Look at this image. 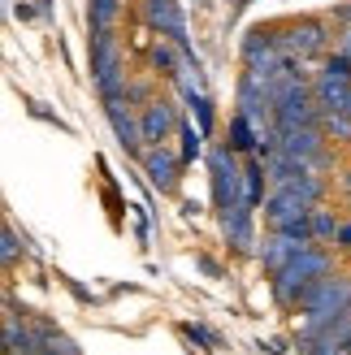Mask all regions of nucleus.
I'll return each mask as SVG.
<instances>
[{
  "label": "nucleus",
  "mask_w": 351,
  "mask_h": 355,
  "mask_svg": "<svg viewBox=\"0 0 351 355\" xmlns=\"http://www.w3.org/2000/svg\"><path fill=\"white\" fill-rule=\"evenodd\" d=\"M347 113H351V100H347Z\"/></svg>",
  "instance_id": "nucleus-26"
},
{
  "label": "nucleus",
  "mask_w": 351,
  "mask_h": 355,
  "mask_svg": "<svg viewBox=\"0 0 351 355\" xmlns=\"http://www.w3.org/2000/svg\"><path fill=\"white\" fill-rule=\"evenodd\" d=\"M329 264H334V260H329V252L312 243L308 252H300V256L286 264V269L273 273V299H277L282 308H300L304 295L317 286L321 277H329Z\"/></svg>",
  "instance_id": "nucleus-2"
},
{
  "label": "nucleus",
  "mask_w": 351,
  "mask_h": 355,
  "mask_svg": "<svg viewBox=\"0 0 351 355\" xmlns=\"http://www.w3.org/2000/svg\"><path fill=\"white\" fill-rule=\"evenodd\" d=\"M221 225H225V239H230V247H239V252H248V247H252V212H248V208L230 212Z\"/></svg>",
  "instance_id": "nucleus-14"
},
{
  "label": "nucleus",
  "mask_w": 351,
  "mask_h": 355,
  "mask_svg": "<svg viewBox=\"0 0 351 355\" xmlns=\"http://www.w3.org/2000/svg\"><path fill=\"white\" fill-rule=\"evenodd\" d=\"M92 74L104 100L126 96V69H121V44L113 31H96L92 35Z\"/></svg>",
  "instance_id": "nucleus-3"
},
{
  "label": "nucleus",
  "mask_w": 351,
  "mask_h": 355,
  "mask_svg": "<svg viewBox=\"0 0 351 355\" xmlns=\"http://www.w3.org/2000/svg\"><path fill=\"white\" fill-rule=\"evenodd\" d=\"M308 239H295V234H282V230H273V234L265 239V243H260V264H265V269L269 273H277V269H286V264L295 260V256H300V252H308Z\"/></svg>",
  "instance_id": "nucleus-9"
},
{
  "label": "nucleus",
  "mask_w": 351,
  "mask_h": 355,
  "mask_svg": "<svg viewBox=\"0 0 351 355\" xmlns=\"http://www.w3.org/2000/svg\"><path fill=\"white\" fill-rule=\"evenodd\" d=\"M208 169H213V200L221 208V221L243 208V165L234 148H213L208 152Z\"/></svg>",
  "instance_id": "nucleus-4"
},
{
  "label": "nucleus",
  "mask_w": 351,
  "mask_h": 355,
  "mask_svg": "<svg viewBox=\"0 0 351 355\" xmlns=\"http://www.w3.org/2000/svg\"><path fill=\"white\" fill-rule=\"evenodd\" d=\"M104 117H109V126H113V135H117V144L126 148L130 156H144L148 148V139H144V117H139L135 109H130V100L126 96H113V100H104Z\"/></svg>",
  "instance_id": "nucleus-5"
},
{
  "label": "nucleus",
  "mask_w": 351,
  "mask_h": 355,
  "mask_svg": "<svg viewBox=\"0 0 351 355\" xmlns=\"http://www.w3.org/2000/svg\"><path fill=\"white\" fill-rule=\"evenodd\" d=\"M312 96H317L321 109H347L351 100V74H339V69H321L317 83H312Z\"/></svg>",
  "instance_id": "nucleus-12"
},
{
  "label": "nucleus",
  "mask_w": 351,
  "mask_h": 355,
  "mask_svg": "<svg viewBox=\"0 0 351 355\" xmlns=\"http://www.w3.org/2000/svg\"><path fill=\"white\" fill-rule=\"evenodd\" d=\"M351 351V308L334 325H325L317 338H300V355H347Z\"/></svg>",
  "instance_id": "nucleus-7"
},
{
  "label": "nucleus",
  "mask_w": 351,
  "mask_h": 355,
  "mask_svg": "<svg viewBox=\"0 0 351 355\" xmlns=\"http://www.w3.org/2000/svg\"><path fill=\"white\" fill-rule=\"evenodd\" d=\"M187 104H191V113H196L200 130H204V139H208V130H213V104H208V96L196 92V96H187Z\"/></svg>",
  "instance_id": "nucleus-20"
},
{
  "label": "nucleus",
  "mask_w": 351,
  "mask_h": 355,
  "mask_svg": "<svg viewBox=\"0 0 351 355\" xmlns=\"http://www.w3.org/2000/svg\"><path fill=\"white\" fill-rule=\"evenodd\" d=\"M178 169H182V156H173L165 144H152L144 152V173H148V182L156 191H173V187H178Z\"/></svg>",
  "instance_id": "nucleus-8"
},
{
  "label": "nucleus",
  "mask_w": 351,
  "mask_h": 355,
  "mask_svg": "<svg viewBox=\"0 0 351 355\" xmlns=\"http://www.w3.org/2000/svg\"><path fill=\"white\" fill-rule=\"evenodd\" d=\"M178 48H182V44H173V40H169V44H156V52H152L156 74H169V78H173V74L182 69V61L191 57V52H182V57H178Z\"/></svg>",
  "instance_id": "nucleus-17"
},
{
  "label": "nucleus",
  "mask_w": 351,
  "mask_h": 355,
  "mask_svg": "<svg viewBox=\"0 0 351 355\" xmlns=\"http://www.w3.org/2000/svg\"><path fill=\"white\" fill-rule=\"evenodd\" d=\"M347 355H351V351H347Z\"/></svg>",
  "instance_id": "nucleus-28"
},
{
  "label": "nucleus",
  "mask_w": 351,
  "mask_h": 355,
  "mask_svg": "<svg viewBox=\"0 0 351 355\" xmlns=\"http://www.w3.org/2000/svg\"><path fill=\"white\" fill-rule=\"evenodd\" d=\"M343 187H347V195H351V169H347V173H343Z\"/></svg>",
  "instance_id": "nucleus-25"
},
{
  "label": "nucleus",
  "mask_w": 351,
  "mask_h": 355,
  "mask_svg": "<svg viewBox=\"0 0 351 355\" xmlns=\"http://www.w3.org/2000/svg\"><path fill=\"white\" fill-rule=\"evenodd\" d=\"M178 135H182V165H191V161H196V152H200L204 130H196V126H178Z\"/></svg>",
  "instance_id": "nucleus-21"
},
{
  "label": "nucleus",
  "mask_w": 351,
  "mask_h": 355,
  "mask_svg": "<svg viewBox=\"0 0 351 355\" xmlns=\"http://www.w3.org/2000/svg\"><path fill=\"white\" fill-rule=\"evenodd\" d=\"M277 35V44H282V52L291 61H308V57H317V52L325 48V31L321 22H295L286 31H273Z\"/></svg>",
  "instance_id": "nucleus-6"
},
{
  "label": "nucleus",
  "mask_w": 351,
  "mask_h": 355,
  "mask_svg": "<svg viewBox=\"0 0 351 355\" xmlns=\"http://www.w3.org/2000/svg\"><path fill=\"white\" fill-rule=\"evenodd\" d=\"M121 0H92V31H113Z\"/></svg>",
  "instance_id": "nucleus-18"
},
{
  "label": "nucleus",
  "mask_w": 351,
  "mask_h": 355,
  "mask_svg": "<svg viewBox=\"0 0 351 355\" xmlns=\"http://www.w3.org/2000/svg\"><path fill=\"white\" fill-rule=\"evenodd\" d=\"M243 5H248V0H243Z\"/></svg>",
  "instance_id": "nucleus-27"
},
{
  "label": "nucleus",
  "mask_w": 351,
  "mask_h": 355,
  "mask_svg": "<svg viewBox=\"0 0 351 355\" xmlns=\"http://www.w3.org/2000/svg\"><path fill=\"white\" fill-rule=\"evenodd\" d=\"M339 247H347V252H351V225H343V230H339Z\"/></svg>",
  "instance_id": "nucleus-24"
},
{
  "label": "nucleus",
  "mask_w": 351,
  "mask_h": 355,
  "mask_svg": "<svg viewBox=\"0 0 351 355\" xmlns=\"http://www.w3.org/2000/svg\"><path fill=\"white\" fill-rule=\"evenodd\" d=\"M339 221H334V212H325V208H312V243H321V239H339Z\"/></svg>",
  "instance_id": "nucleus-19"
},
{
  "label": "nucleus",
  "mask_w": 351,
  "mask_h": 355,
  "mask_svg": "<svg viewBox=\"0 0 351 355\" xmlns=\"http://www.w3.org/2000/svg\"><path fill=\"white\" fill-rule=\"evenodd\" d=\"M187 334H191V338H196V343H204V347H213V334H208L204 325H187Z\"/></svg>",
  "instance_id": "nucleus-23"
},
{
  "label": "nucleus",
  "mask_w": 351,
  "mask_h": 355,
  "mask_svg": "<svg viewBox=\"0 0 351 355\" xmlns=\"http://www.w3.org/2000/svg\"><path fill=\"white\" fill-rule=\"evenodd\" d=\"M0 260H5V264L17 260V234H13L9 225H5V239H0Z\"/></svg>",
  "instance_id": "nucleus-22"
},
{
  "label": "nucleus",
  "mask_w": 351,
  "mask_h": 355,
  "mask_svg": "<svg viewBox=\"0 0 351 355\" xmlns=\"http://www.w3.org/2000/svg\"><path fill=\"white\" fill-rule=\"evenodd\" d=\"M144 13H148V22L161 31L165 40H173V44L187 48V17H182V9H178V0H148Z\"/></svg>",
  "instance_id": "nucleus-10"
},
{
  "label": "nucleus",
  "mask_w": 351,
  "mask_h": 355,
  "mask_svg": "<svg viewBox=\"0 0 351 355\" xmlns=\"http://www.w3.org/2000/svg\"><path fill=\"white\" fill-rule=\"evenodd\" d=\"M230 148L234 152H260V135L243 113H234V121H230Z\"/></svg>",
  "instance_id": "nucleus-15"
},
{
  "label": "nucleus",
  "mask_w": 351,
  "mask_h": 355,
  "mask_svg": "<svg viewBox=\"0 0 351 355\" xmlns=\"http://www.w3.org/2000/svg\"><path fill=\"white\" fill-rule=\"evenodd\" d=\"M347 308H351V273H329V277H321L317 286L304 295L295 334H300V338H317V334L325 325H334Z\"/></svg>",
  "instance_id": "nucleus-1"
},
{
  "label": "nucleus",
  "mask_w": 351,
  "mask_h": 355,
  "mask_svg": "<svg viewBox=\"0 0 351 355\" xmlns=\"http://www.w3.org/2000/svg\"><path fill=\"white\" fill-rule=\"evenodd\" d=\"M321 130H325V139L351 144V113L347 109H321Z\"/></svg>",
  "instance_id": "nucleus-16"
},
{
  "label": "nucleus",
  "mask_w": 351,
  "mask_h": 355,
  "mask_svg": "<svg viewBox=\"0 0 351 355\" xmlns=\"http://www.w3.org/2000/svg\"><path fill=\"white\" fill-rule=\"evenodd\" d=\"M139 117H144V139H148V148H152V144H165V139H169L173 130L182 126L169 100H148Z\"/></svg>",
  "instance_id": "nucleus-11"
},
{
  "label": "nucleus",
  "mask_w": 351,
  "mask_h": 355,
  "mask_svg": "<svg viewBox=\"0 0 351 355\" xmlns=\"http://www.w3.org/2000/svg\"><path fill=\"white\" fill-rule=\"evenodd\" d=\"M265 165H243V208H248V212H256L260 204H265V191H260V187H265Z\"/></svg>",
  "instance_id": "nucleus-13"
}]
</instances>
